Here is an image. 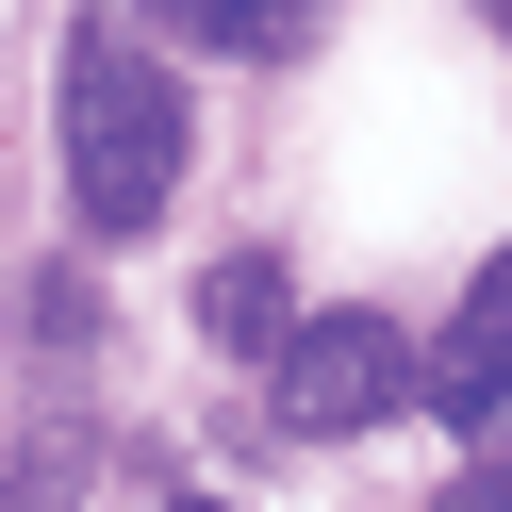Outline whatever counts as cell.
Segmentation results:
<instances>
[{
    "label": "cell",
    "mask_w": 512,
    "mask_h": 512,
    "mask_svg": "<svg viewBox=\"0 0 512 512\" xmlns=\"http://www.w3.org/2000/svg\"><path fill=\"white\" fill-rule=\"evenodd\" d=\"M281 331H298L281 265H265V248H232V265L199 281V347H232V364H281Z\"/></svg>",
    "instance_id": "4"
},
{
    "label": "cell",
    "mask_w": 512,
    "mask_h": 512,
    "mask_svg": "<svg viewBox=\"0 0 512 512\" xmlns=\"http://www.w3.org/2000/svg\"><path fill=\"white\" fill-rule=\"evenodd\" d=\"M182 83L133 50V17H83L67 34V215H83V248H133V232H166V199H182Z\"/></svg>",
    "instance_id": "1"
},
{
    "label": "cell",
    "mask_w": 512,
    "mask_h": 512,
    "mask_svg": "<svg viewBox=\"0 0 512 512\" xmlns=\"http://www.w3.org/2000/svg\"><path fill=\"white\" fill-rule=\"evenodd\" d=\"M83 479H100V446H83V430H34L17 479H0V512H83Z\"/></svg>",
    "instance_id": "6"
},
{
    "label": "cell",
    "mask_w": 512,
    "mask_h": 512,
    "mask_svg": "<svg viewBox=\"0 0 512 512\" xmlns=\"http://www.w3.org/2000/svg\"><path fill=\"white\" fill-rule=\"evenodd\" d=\"M430 413H446L463 446L512 430V248L463 281V314H446V347H430Z\"/></svg>",
    "instance_id": "3"
},
{
    "label": "cell",
    "mask_w": 512,
    "mask_h": 512,
    "mask_svg": "<svg viewBox=\"0 0 512 512\" xmlns=\"http://www.w3.org/2000/svg\"><path fill=\"white\" fill-rule=\"evenodd\" d=\"M265 380H281V430H314V446H331V430H380V413H413V397H430V347H413L397 314H298Z\"/></svg>",
    "instance_id": "2"
},
{
    "label": "cell",
    "mask_w": 512,
    "mask_h": 512,
    "mask_svg": "<svg viewBox=\"0 0 512 512\" xmlns=\"http://www.w3.org/2000/svg\"><path fill=\"white\" fill-rule=\"evenodd\" d=\"M182 50H248V67H281V50L314 34V0H166Z\"/></svg>",
    "instance_id": "5"
},
{
    "label": "cell",
    "mask_w": 512,
    "mask_h": 512,
    "mask_svg": "<svg viewBox=\"0 0 512 512\" xmlns=\"http://www.w3.org/2000/svg\"><path fill=\"white\" fill-rule=\"evenodd\" d=\"M182 512H215V496H182Z\"/></svg>",
    "instance_id": "9"
},
{
    "label": "cell",
    "mask_w": 512,
    "mask_h": 512,
    "mask_svg": "<svg viewBox=\"0 0 512 512\" xmlns=\"http://www.w3.org/2000/svg\"><path fill=\"white\" fill-rule=\"evenodd\" d=\"M446 512H512V463H463V479H446Z\"/></svg>",
    "instance_id": "7"
},
{
    "label": "cell",
    "mask_w": 512,
    "mask_h": 512,
    "mask_svg": "<svg viewBox=\"0 0 512 512\" xmlns=\"http://www.w3.org/2000/svg\"><path fill=\"white\" fill-rule=\"evenodd\" d=\"M479 17H496V34H512V0H479Z\"/></svg>",
    "instance_id": "8"
}]
</instances>
